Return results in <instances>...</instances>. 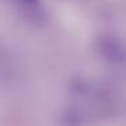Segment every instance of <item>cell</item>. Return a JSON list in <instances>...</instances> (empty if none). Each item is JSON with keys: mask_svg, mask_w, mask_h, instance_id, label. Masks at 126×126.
Segmentation results:
<instances>
[]
</instances>
